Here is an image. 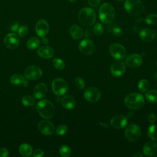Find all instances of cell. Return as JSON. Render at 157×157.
<instances>
[{
	"mask_svg": "<svg viewBox=\"0 0 157 157\" xmlns=\"http://www.w3.org/2000/svg\"><path fill=\"white\" fill-rule=\"evenodd\" d=\"M115 17V10L113 6L109 2L103 3L99 9V17L103 23L109 24Z\"/></svg>",
	"mask_w": 157,
	"mask_h": 157,
	"instance_id": "1",
	"label": "cell"
},
{
	"mask_svg": "<svg viewBox=\"0 0 157 157\" xmlns=\"http://www.w3.org/2000/svg\"><path fill=\"white\" fill-rule=\"evenodd\" d=\"M78 18L82 25L91 26L96 21V14L93 9L86 7L80 10L78 13Z\"/></svg>",
	"mask_w": 157,
	"mask_h": 157,
	"instance_id": "2",
	"label": "cell"
},
{
	"mask_svg": "<svg viewBox=\"0 0 157 157\" xmlns=\"http://www.w3.org/2000/svg\"><path fill=\"white\" fill-rule=\"evenodd\" d=\"M124 104L128 108L132 110L140 109L144 105V98L137 92L129 93L124 98Z\"/></svg>",
	"mask_w": 157,
	"mask_h": 157,
	"instance_id": "3",
	"label": "cell"
},
{
	"mask_svg": "<svg viewBox=\"0 0 157 157\" xmlns=\"http://www.w3.org/2000/svg\"><path fill=\"white\" fill-rule=\"evenodd\" d=\"M39 115L45 119H50L55 113V107L53 103L48 100H41L39 101L36 106Z\"/></svg>",
	"mask_w": 157,
	"mask_h": 157,
	"instance_id": "4",
	"label": "cell"
},
{
	"mask_svg": "<svg viewBox=\"0 0 157 157\" xmlns=\"http://www.w3.org/2000/svg\"><path fill=\"white\" fill-rule=\"evenodd\" d=\"M124 7L126 11L132 16L140 15L145 9L144 5L140 0H125Z\"/></svg>",
	"mask_w": 157,
	"mask_h": 157,
	"instance_id": "5",
	"label": "cell"
},
{
	"mask_svg": "<svg viewBox=\"0 0 157 157\" xmlns=\"http://www.w3.org/2000/svg\"><path fill=\"white\" fill-rule=\"evenodd\" d=\"M126 138L131 142L137 141L141 136V129L136 124H131L127 126L124 131Z\"/></svg>",
	"mask_w": 157,
	"mask_h": 157,
	"instance_id": "6",
	"label": "cell"
},
{
	"mask_svg": "<svg viewBox=\"0 0 157 157\" xmlns=\"http://www.w3.org/2000/svg\"><path fill=\"white\" fill-rule=\"evenodd\" d=\"M67 87L66 82L61 78H56L54 79L52 83L53 92L57 96L63 95L67 91Z\"/></svg>",
	"mask_w": 157,
	"mask_h": 157,
	"instance_id": "7",
	"label": "cell"
},
{
	"mask_svg": "<svg viewBox=\"0 0 157 157\" xmlns=\"http://www.w3.org/2000/svg\"><path fill=\"white\" fill-rule=\"evenodd\" d=\"M109 53L113 58L120 60L125 58L126 55V50L122 45L113 44L109 47Z\"/></svg>",
	"mask_w": 157,
	"mask_h": 157,
	"instance_id": "8",
	"label": "cell"
},
{
	"mask_svg": "<svg viewBox=\"0 0 157 157\" xmlns=\"http://www.w3.org/2000/svg\"><path fill=\"white\" fill-rule=\"evenodd\" d=\"M24 74L27 79L36 80L41 77L42 71L41 69L37 66H29L25 69Z\"/></svg>",
	"mask_w": 157,
	"mask_h": 157,
	"instance_id": "9",
	"label": "cell"
},
{
	"mask_svg": "<svg viewBox=\"0 0 157 157\" xmlns=\"http://www.w3.org/2000/svg\"><path fill=\"white\" fill-rule=\"evenodd\" d=\"M101 96V91L96 87H90L87 88L84 93V97L86 101L90 102H95L98 101Z\"/></svg>",
	"mask_w": 157,
	"mask_h": 157,
	"instance_id": "10",
	"label": "cell"
},
{
	"mask_svg": "<svg viewBox=\"0 0 157 157\" xmlns=\"http://www.w3.org/2000/svg\"><path fill=\"white\" fill-rule=\"evenodd\" d=\"M19 37L13 33L7 34L4 38L5 45L10 50H14L18 47L19 45Z\"/></svg>",
	"mask_w": 157,
	"mask_h": 157,
	"instance_id": "11",
	"label": "cell"
},
{
	"mask_svg": "<svg viewBox=\"0 0 157 157\" xmlns=\"http://www.w3.org/2000/svg\"><path fill=\"white\" fill-rule=\"evenodd\" d=\"M80 52L85 55H89L94 53L95 50L94 44L89 39L82 40L79 44Z\"/></svg>",
	"mask_w": 157,
	"mask_h": 157,
	"instance_id": "12",
	"label": "cell"
},
{
	"mask_svg": "<svg viewBox=\"0 0 157 157\" xmlns=\"http://www.w3.org/2000/svg\"><path fill=\"white\" fill-rule=\"evenodd\" d=\"M110 71L113 76L120 77L126 71L125 64L120 60H117L111 64Z\"/></svg>",
	"mask_w": 157,
	"mask_h": 157,
	"instance_id": "13",
	"label": "cell"
},
{
	"mask_svg": "<svg viewBox=\"0 0 157 157\" xmlns=\"http://www.w3.org/2000/svg\"><path fill=\"white\" fill-rule=\"evenodd\" d=\"M39 131L44 135H51L53 133L55 127L53 123L47 120H42L40 121L37 125Z\"/></svg>",
	"mask_w": 157,
	"mask_h": 157,
	"instance_id": "14",
	"label": "cell"
},
{
	"mask_svg": "<svg viewBox=\"0 0 157 157\" xmlns=\"http://www.w3.org/2000/svg\"><path fill=\"white\" fill-rule=\"evenodd\" d=\"M36 32L37 34L40 37H43L47 36L49 31V26L47 21L45 20H39L36 25Z\"/></svg>",
	"mask_w": 157,
	"mask_h": 157,
	"instance_id": "15",
	"label": "cell"
},
{
	"mask_svg": "<svg viewBox=\"0 0 157 157\" xmlns=\"http://www.w3.org/2000/svg\"><path fill=\"white\" fill-rule=\"evenodd\" d=\"M142 63V56L137 53H133L129 55L126 59V65L131 68L139 67Z\"/></svg>",
	"mask_w": 157,
	"mask_h": 157,
	"instance_id": "16",
	"label": "cell"
},
{
	"mask_svg": "<svg viewBox=\"0 0 157 157\" xmlns=\"http://www.w3.org/2000/svg\"><path fill=\"white\" fill-rule=\"evenodd\" d=\"M155 37L156 31L152 28H143L139 33V37L140 39L147 42L152 41Z\"/></svg>",
	"mask_w": 157,
	"mask_h": 157,
	"instance_id": "17",
	"label": "cell"
},
{
	"mask_svg": "<svg viewBox=\"0 0 157 157\" xmlns=\"http://www.w3.org/2000/svg\"><path fill=\"white\" fill-rule=\"evenodd\" d=\"M127 118L122 115H118L112 117L110 120L112 126L116 129H122L127 124Z\"/></svg>",
	"mask_w": 157,
	"mask_h": 157,
	"instance_id": "18",
	"label": "cell"
},
{
	"mask_svg": "<svg viewBox=\"0 0 157 157\" xmlns=\"http://www.w3.org/2000/svg\"><path fill=\"white\" fill-rule=\"evenodd\" d=\"M37 54L41 58L48 59L52 58L54 56L55 51L50 46L42 45L37 49Z\"/></svg>",
	"mask_w": 157,
	"mask_h": 157,
	"instance_id": "19",
	"label": "cell"
},
{
	"mask_svg": "<svg viewBox=\"0 0 157 157\" xmlns=\"http://www.w3.org/2000/svg\"><path fill=\"white\" fill-rule=\"evenodd\" d=\"M47 86L44 83H37L34 88L33 94L35 98L39 99L44 98L47 93Z\"/></svg>",
	"mask_w": 157,
	"mask_h": 157,
	"instance_id": "20",
	"label": "cell"
},
{
	"mask_svg": "<svg viewBox=\"0 0 157 157\" xmlns=\"http://www.w3.org/2000/svg\"><path fill=\"white\" fill-rule=\"evenodd\" d=\"M157 152V143L150 141L147 142L143 147V153L148 156H153Z\"/></svg>",
	"mask_w": 157,
	"mask_h": 157,
	"instance_id": "21",
	"label": "cell"
},
{
	"mask_svg": "<svg viewBox=\"0 0 157 157\" xmlns=\"http://www.w3.org/2000/svg\"><path fill=\"white\" fill-rule=\"evenodd\" d=\"M61 104L66 109H72L75 105V101L71 95H66L61 99Z\"/></svg>",
	"mask_w": 157,
	"mask_h": 157,
	"instance_id": "22",
	"label": "cell"
},
{
	"mask_svg": "<svg viewBox=\"0 0 157 157\" xmlns=\"http://www.w3.org/2000/svg\"><path fill=\"white\" fill-rule=\"evenodd\" d=\"M69 33L71 37L76 40L81 39L83 34L82 29L79 26L76 25H74L70 28Z\"/></svg>",
	"mask_w": 157,
	"mask_h": 157,
	"instance_id": "23",
	"label": "cell"
},
{
	"mask_svg": "<svg viewBox=\"0 0 157 157\" xmlns=\"http://www.w3.org/2000/svg\"><path fill=\"white\" fill-rule=\"evenodd\" d=\"M10 82L13 85H20L23 83V85L25 86H26L28 85V82L23 77V76L18 74H15L12 75L10 78Z\"/></svg>",
	"mask_w": 157,
	"mask_h": 157,
	"instance_id": "24",
	"label": "cell"
},
{
	"mask_svg": "<svg viewBox=\"0 0 157 157\" xmlns=\"http://www.w3.org/2000/svg\"><path fill=\"white\" fill-rule=\"evenodd\" d=\"M19 153L23 156H29L33 153V148L28 144H22L19 147Z\"/></svg>",
	"mask_w": 157,
	"mask_h": 157,
	"instance_id": "25",
	"label": "cell"
},
{
	"mask_svg": "<svg viewBox=\"0 0 157 157\" xmlns=\"http://www.w3.org/2000/svg\"><path fill=\"white\" fill-rule=\"evenodd\" d=\"M40 44V40L37 37H32L29 38L27 42L26 46L29 50H34L37 48Z\"/></svg>",
	"mask_w": 157,
	"mask_h": 157,
	"instance_id": "26",
	"label": "cell"
},
{
	"mask_svg": "<svg viewBox=\"0 0 157 157\" xmlns=\"http://www.w3.org/2000/svg\"><path fill=\"white\" fill-rule=\"evenodd\" d=\"M146 99L151 103L157 102V91L155 90H151L145 93Z\"/></svg>",
	"mask_w": 157,
	"mask_h": 157,
	"instance_id": "27",
	"label": "cell"
},
{
	"mask_svg": "<svg viewBox=\"0 0 157 157\" xmlns=\"http://www.w3.org/2000/svg\"><path fill=\"white\" fill-rule=\"evenodd\" d=\"M148 136L153 140H157V125L152 124L148 129Z\"/></svg>",
	"mask_w": 157,
	"mask_h": 157,
	"instance_id": "28",
	"label": "cell"
},
{
	"mask_svg": "<svg viewBox=\"0 0 157 157\" xmlns=\"http://www.w3.org/2000/svg\"><path fill=\"white\" fill-rule=\"evenodd\" d=\"M150 87V83L147 80L145 79H142L138 84V88L139 90L142 92L144 93L147 91Z\"/></svg>",
	"mask_w": 157,
	"mask_h": 157,
	"instance_id": "29",
	"label": "cell"
},
{
	"mask_svg": "<svg viewBox=\"0 0 157 157\" xmlns=\"http://www.w3.org/2000/svg\"><path fill=\"white\" fill-rule=\"evenodd\" d=\"M21 102L25 106H31L34 104V99L29 95H25L21 98Z\"/></svg>",
	"mask_w": 157,
	"mask_h": 157,
	"instance_id": "30",
	"label": "cell"
},
{
	"mask_svg": "<svg viewBox=\"0 0 157 157\" xmlns=\"http://www.w3.org/2000/svg\"><path fill=\"white\" fill-rule=\"evenodd\" d=\"M71 150L67 145H62L59 148V154L63 157H69L71 155Z\"/></svg>",
	"mask_w": 157,
	"mask_h": 157,
	"instance_id": "31",
	"label": "cell"
},
{
	"mask_svg": "<svg viewBox=\"0 0 157 157\" xmlns=\"http://www.w3.org/2000/svg\"><path fill=\"white\" fill-rule=\"evenodd\" d=\"M146 23L149 25H155L157 24V15L155 13H150L145 18Z\"/></svg>",
	"mask_w": 157,
	"mask_h": 157,
	"instance_id": "32",
	"label": "cell"
},
{
	"mask_svg": "<svg viewBox=\"0 0 157 157\" xmlns=\"http://www.w3.org/2000/svg\"><path fill=\"white\" fill-rule=\"evenodd\" d=\"M53 64L54 67L58 70H62L65 67L64 62L61 59L58 58H55L53 59Z\"/></svg>",
	"mask_w": 157,
	"mask_h": 157,
	"instance_id": "33",
	"label": "cell"
},
{
	"mask_svg": "<svg viewBox=\"0 0 157 157\" xmlns=\"http://www.w3.org/2000/svg\"><path fill=\"white\" fill-rule=\"evenodd\" d=\"M104 32V27L100 23H96L93 27V33L96 36H101Z\"/></svg>",
	"mask_w": 157,
	"mask_h": 157,
	"instance_id": "34",
	"label": "cell"
},
{
	"mask_svg": "<svg viewBox=\"0 0 157 157\" xmlns=\"http://www.w3.org/2000/svg\"><path fill=\"white\" fill-rule=\"evenodd\" d=\"M74 83L76 87L79 90H83L85 88V82L82 78L77 77L74 79Z\"/></svg>",
	"mask_w": 157,
	"mask_h": 157,
	"instance_id": "35",
	"label": "cell"
},
{
	"mask_svg": "<svg viewBox=\"0 0 157 157\" xmlns=\"http://www.w3.org/2000/svg\"><path fill=\"white\" fill-rule=\"evenodd\" d=\"M67 131V127L65 124H61L57 127L56 129V134L59 136L65 134Z\"/></svg>",
	"mask_w": 157,
	"mask_h": 157,
	"instance_id": "36",
	"label": "cell"
},
{
	"mask_svg": "<svg viewBox=\"0 0 157 157\" xmlns=\"http://www.w3.org/2000/svg\"><path fill=\"white\" fill-rule=\"evenodd\" d=\"M18 33L20 37H25L28 34V28L25 25L21 26L18 29Z\"/></svg>",
	"mask_w": 157,
	"mask_h": 157,
	"instance_id": "37",
	"label": "cell"
},
{
	"mask_svg": "<svg viewBox=\"0 0 157 157\" xmlns=\"http://www.w3.org/2000/svg\"><path fill=\"white\" fill-rule=\"evenodd\" d=\"M112 33L113 34V35L116 36H120L122 35L123 34V31L121 29V28L118 27V26H115L112 28Z\"/></svg>",
	"mask_w": 157,
	"mask_h": 157,
	"instance_id": "38",
	"label": "cell"
},
{
	"mask_svg": "<svg viewBox=\"0 0 157 157\" xmlns=\"http://www.w3.org/2000/svg\"><path fill=\"white\" fill-rule=\"evenodd\" d=\"M44 155V152L41 149H36L33 153L34 157H42Z\"/></svg>",
	"mask_w": 157,
	"mask_h": 157,
	"instance_id": "39",
	"label": "cell"
},
{
	"mask_svg": "<svg viewBox=\"0 0 157 157\" xmlns=\"http://www.w3.org/2000/svg\"><path fill=\"white\" fill-rule=\"evenodd\" d=\"M101 2V0H88L89 5L92 7H97Z\"/></svg>",
	"mask_w": 157,
	"mask_h": 157,
	"instance_id": "40",
	"label": "cell"
},
{
	"mask_svg": "<svg viewBox=\"0 0 157 157\" xmlns=\"http://www.w3.org/2000/svg\"><path fill=\"white\" fill-rule=\"evenodd\" d=\"M9 155V151L6 148H0V157H7Z\"/></svg>",
	"mask_w": 157,
	"mask_h": 157,
	"instance_id": "41",
	"label": "cell"
},
{
	"mask_svg": "<svg viewBox=\"0 0 157 157\" xmlns=\"http://www.w3.org/2000/svg\"><path fill=\"white\" fill-rule=\"evenodd\" d=\"M148 121L149 123H150L151 124H153V123H154L155 122V121H156V116L155 115L154 113H150L148 115Z\"/></svg>",
	"mask_w": 157,
	"mask_h": 157,
	"instance_id": "42",
	"label": "cell"
},
{
	"mask_svg": "<svg viewBox=\"0 0 157 157\" xmlns=\"http://www.w3.org/2000/svg\"><path fill=\"white\" fill-rule=\"evenodd\" d=\"M19 28V23L18 22H14L10 26V29L13 32H15L17 31H18Z\"/></svg>",
	"mask_w": 157,
	"mask_h": 157,
	"instance_id": "43",
	"label": "cell"
},
{
	"mask_svg": "<svg viewBox=\"0 0 157 157\" xmlns=\"http://www.w3.org/2000/svg\"><path fill=\"white\" fill-rule=\"evenodd\" d=\"M91 34H92V31H91V29L88 28V29H86L85 30V33H84V36H85V37L88 38V37H90L91 36Z\"/></svg>",
	"mask_w": 157,
	"mask_h": 157,
	"instance_id": "44",
	"label": "cell"
},
{
	"mask_svg": "<svg viewBox=\"0 0 157 157\" xmlns=\"http://www.w3.org/2000/svg\"><path fill=\"white\" fill-rule=\"evenodd\" d=\"M42 43H43V44H47L49 42V40H48V39L47 37H46L45 36L42 37Z\"/></svg>",
	"mask_w": 157,
	"mask_h": 157,
	"instance_id": "45",
	"label": "cell"
},
{
	"mask_svg": "<svg viewBox=\"0 0 157 157\" xmlns=\"http://www.w3.org/2000/svg\"><path fill=\"white\" fill-rule=\"evenodd\" d=\"M133 156H136V157H142L143 156V155L142 153H136V154H134L133 155Z\"/></svg>",
	"mask_w": 157,
	"mask_h": 157,
	"instance_id": "46",
	"label": "cell"
},
{
	"mask_svg": "<svg viewBox=\"0 0 157 157\" xmlns=\"http://www.w3.org/2000/svg\"><path fill=\"white\" fill-rule=\"evenodd\" d=\"M71 2H72V3H74V2H76L77 0H69Z\"/></svg>",
	"mask_w": 157,
	"mask_h": 157,
	"instance_id": "47",
	"label": "cell"
},
{
	"mask_svg": "<svg viewBox=\"0 0 157 157\" xmlns=\"http://www.w3.org/2000/svg\"><path fill=\"white\" fill-rule=\"evenodd\" d=\"M115 1H117V2H123V1H124V0H115Z\"/></svg>",
	"mask_w": 157,
	"mask_h": 157,
	"instance_id": "48",
	"label": "cell"
},
{
	"mask_svg": "<svg viewBox=\"0 0 157 157\" xmlns=\"http://www.w3.org/2000/svg\"><path fill=\"white\" fill-rule=\"evenodd\" d=\"M156 66H157V61H156Z\"/></svg>",
	"mask_w": 157,
	"mask_h": 157,
	"instance_id": "49",
	"label": "cell"
}]
</instances>
